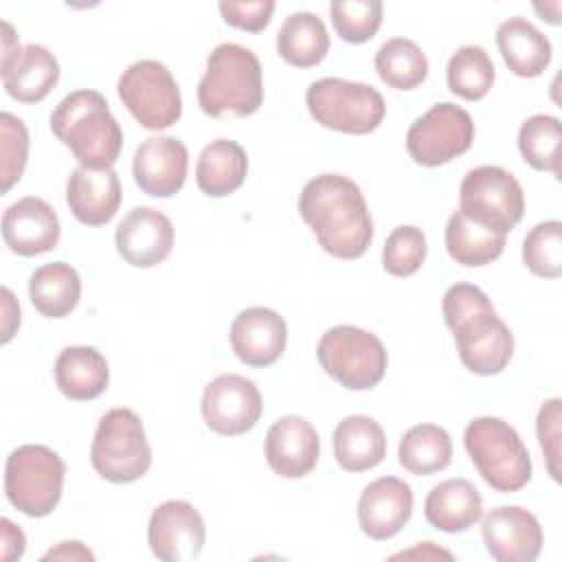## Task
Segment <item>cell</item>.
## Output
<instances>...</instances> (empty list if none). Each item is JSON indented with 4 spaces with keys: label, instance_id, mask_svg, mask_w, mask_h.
<instances>
[{
    "label": "cell",
    "instance_id": "14",
    "mask_svg": "<svg viewBox=\"0 0 562 562\" xmlns=\"http://www.w3.org/2000/svg\"><path fill=\"white\" fill-rule=\"evenodd\" d=\"M147 542L151 553L162 562H189L204 549V518L187 501H165L149 516Z\"/></svg>",
    "mask_w": 562,
    "mask_h": 562
},
{
    "label": "cell",
    "instance_id": "36",
    "mask_svg": "<svg viewBox=\"0 0 562 562\" xmlns=\"http://www.w3.org/2000/svg\"><path fill=\"white\" fill-rule=\"evenodd\" d=\"M522 263L542 279L562 274V222H538L522 239Z\"/></svg>",
    "mask_w": 562,
    "mask_h": 562
},
{
    "label": "cell",
    "instance_id": "45",
    "mask_svg": "<svg viewBox=\"0 0 562 562\" xmlns=\"http://www.w3.org/2000/svg\"><path fill=\"white\" fill-rule=\"evenodd\" d=\"M391 558H422V560H439V558H446V560H452V553L446 551V549H437L435 542H419L417 547L408 549V551H400Z\"/></svg>",
    "mask_w": 562,
    "mask_h": 562
},
{
    "label": "cell",
    "instance_id": "16",
    "mask_svg": "<svg viewBox=\"0 0 562 562\" xmlns=\"http://www.w3.org/2000/svg\"><path fill=\"white\" fill-rule=\"evenodd\" d=\"M114 244L130 266L154 268L171 255L173 224L158 209L134 206L116 226Z\"/></svg>",
    "mask_w": 562,
    "mask_h": 562
},
{
    "label": "cell",
    "instance_id": "29",
    "mask_svg": "<svg viewBox=\"0 0 562 562\" xmlns=\"http://www.w3.org/2000/svg\"><path fill=\"white\" fill-rule=\"evenodd\" d=\"M29 296L42 316L64 318L81 299L79 272L66 261L44 263L29 279Z\"/></svg>",
    "mask_w": 562,
    "mask_h": 562
},
{
    "label": "cell",
    "instance_id": "43",
    "mask_svg": "<svg viewBox=\"0 0 562 562\" xmlns=\"http://www.w3.org/2000/svg\"><path fill=\"white\" fill-rule=\"evenodd\" d=\"M2 342H9L20 327V305L9 288H2Z\"/></svg>",
    "mask_w": 562,
    "mask_h": 562
},
{
    "label": "cell",
    "instance_id": "44",
    "mask_svg": "<svg viewBox=\"0 0 562 562\" xmlns=\"http://www.w3.org/2000/svg\"><path fill=\"white\" fill-rule=\"evenodd\" d=\"M46 560H94V555L83 542L64 540L55 549H50L42 555V562H46Z\"/></svg>",
    "mask_w": 562,
    "mask_h": 562
},
{
    "label": "cell",
    "instance_id": "5",
    "mask_svg": "<svg viewBox=\"0 0 562 562\" xmlns=\"http://www.w3.org/2000/svg\"><path fill=\"white\" fill-rule=\"evenodd\" d=\"M463 446L481 479L496 492H518L531 481V457L514 426L501 417L472 419Z\"/></svg>",
    "mask_w": 562,
    "mask_h": 562
},
{
    "label": "cell",
    "instance_id": "41",
    "mask_svg": "<svg viewBox=\"0 0 562 562\" xmlns=\"http://www.w3.org/2000/svg\"><path fill=\"white\" fill-rule=\"evenodd\" d=\"M222 18L226 24L248 31V33H259L263 31L274 13V2L272 0H257V2H226L222 0L217 4Z\"/></svg>",
    "mask_w": 562,
    "mask_h": 562
},
{
    "label": "cell",
    "instance_id": "46",
    "mask_svg": "<svg viewBox=\"0 0 562 562\" xmlns=\"http://www.w3.org/2000/svg\"><path fill=\"white\" fill-rule=\"evenodd\" d=\"M20 48L22 46H20L18 33L9 22H2V64H7Z\"/></svg>",
    "mask_w": 562,
    "mask_h": 562
},
{
    "label": "cell",
    "instance_id": "3",
    "mask_svg": "<svg viewBox=\"0 0 562 562\" xmlns=\"http://www.w3.org/2000/svg\"><path fill=\"white\" fill-rule=\"evenodd\" d=\"M50 132L77 158L79 167L110 169L123 147V130L105 97L97 90L66 94L50 114Z\"/></svg>",
    "mask_w": 562,
    "mask_h": 562
},
{
    "label": "cell",
    "instance_id": "22",
    "mask_svg": "<svg viewBox=\"0 0 562 562\" xmlns=\"http://www.w3.org/2000/svg\"><path fill=\"white\" fill-rule=\"evenodd\" d=\"M121 180L110 169L77 167L66 182V202L75 220L86 226H103L112 222L121 206Z\"/></svg>",
    "mask_w": 562,
    "mask_h": 562
},
{
    "label": "cell",
    "instance_id": "34",
    "mask_svg": "<svg viewBox=\"0 0 562 562\" xmlns=\"http://www.w3.org/2000/svg\"><path fill=\"white\" fill-rule=\"evenodd\" d=\"M496 79V68L483 46L468 44L452 53L446 68V81L452 94L465 101L483 99Z\"/></svg>",
    "mask_w": 562,
    "mask_h": 562
},
{
    "label": "cell",
    "instance_id": "38",
    "mask_svg": "<svg viewBox=\"0 0 562 562\" xmlns=\"http://www.w3.org/2000/svg\"><path fill=\"white\" fill-rule=\"evenodd\" d=\"M426 252L428 246L424 231L413 224H402L395 226L384 241L382 266L393 277H411L422 268Z\"/></svg>",
    "mask_w": 562,
    "mask_h": 562
},
{
    "label": "cell",
    "instance_id": "17",
    "mask_svg": "<svg viewBox=\"0 0 562 562\" xmlns=\"http://www.w3.org/2000/svg\"><path fill=\"white\" fill-rule=\"evenodd\" d=\"M189 169V151L176 136H149L134 151V180L151 198L176 195Z\"/></svg>",
    "mask_w": 562,
    "mask_h": 562
},
{
    "label": "cell",
    "instance_id": "13",
    "mask_svg": "<svg viewBox=\"0 0 562 562\" xmlns=\"http://www.w3.org/2000/svg\"><path fill=\"white\" fill-rule=\"evenodd\" d=\"M200 411L213 432L235 437L259 422L263 397L252 380L239 373H222L204 386Z\"/></svg>",
    "mask_w": 562,
    "mask_h": 562
},
{
    "label": "cell",
    "instance_id": "30",
    "mask_svg": "<svg viewBox=\"0 0 562 562\" xmlns=\"http://www.w3.org/2000/svg\"><path fill=\"white\" fill-rule=\"evenodd\" d=\"M507 235L496 233L463 211H454L446 224V248L448 255L468 268H481L498 259L505 250Z\"/></svg>",
    "mask_w": 562,
    "mask_h": 562
},
{
    "label": "cell",
    "instance_id": "32",
    "mask_svg": "<svg viewBox=\"0 0 562 562\" xmlns=\"http://www.w3.org/2000/svg\"><path fill=\"white\" fill-rule=\"evenodd\" d=\"M397 459L404 470L417 476L441 472L452 461V439L437 424L411 426L400 439Z\"/></svg>",
    "mask_w": 562,
    "mask_h": 562
},
{
    "label": "cell",
    "instance_id": "7",
    "mask_svg": "<svg viewBox=\"0 0 562 562\" xmlns=\"http://www.w3.org/2000/svg\"><path fill=\"white\" fill-rule=\"evenodd\" d=\"M94 472L116 485L143 479L151 465V448L140 417L132 408L108 411L90 446Z\"/></svg>",
    "mask_w": 562,
    "mask_h": 562
},
{
    "label": "cell",
    "instance_id": "9",
    "mask_svg": "<svg viewBox=\"0 0 562 562\" xmlns=\"http://www.w3.org/2000/svg\"><path fill=\"white\" fill-rule=\"evenodd\" d=\"M316 358L329 378L351 391L378 386L389 364L382 340L373 331L353 325L327 329L318 340Z\"/></svg>",
    "mask_w": 562,
    "mask_h": 562
},
{
    "label": "cell",
    "instance_id": "27",
    "mask_svg": "<svg viewBox=\"0 0 562 562\" xmlns=\"http://www.w3.org/2000/svg\"><path fill=\"white\" fill-rule=\"evenodd\" d=\"M110 382V364L97 347L72 345L59 351L55 360V384L75 402L99 397Z\"/></svg>",
    "mask_w": 562,
    "mask_h": 562
},
{
    "label": "cell",
    "instance_id": "6",
    "mask_svg": "<svg viewBox=\"0 0 562 562\" xmlns=\"http://www.w3.org/2000/svg\"><path fill=\"white\" fill-rule=\"evenodd\" d=\"M64 479L66 463L53 448L24 443L7 457L4 494L24 516L42 518L59 505Z\"/></svg>",
    "mask_w": 562,
    "mask_h": 562
},
{
    "label": "cell",
    "instance_id": "12",
    "mask_svg": "<svg viewBox=\"0 0 562 562\" xmlns=\"http://www.w3.org/2000/svg\"><path fill=\"white\" fill-rule=\"evenodd\" d=\"M474 140V121L457 103H435L413 121L406 132V149L417 165L439 167L465 154Z\"/></svg>",
    "mask_w": 562,
    "mask_h": 562
},
{
    "label": "cell",
    "instance_id": "28",
    "mask_svg": "<svg viewBox=\"0 0 562 562\" xmlns=\"http://www.w3.org/2000/svg\"><path fill=\"white\" fill-rule=\"evenodd\" d=\"M248 173L246 149L228 138L211 140L198 156L195 182L211 198H224L237 191Z\"/></svg>",
    "mask_w": 562,
    "mask_h": 562
},
{
    "label": "cell",
    "instance_id": "26",
    "mask_svg": "<svg viewBox=\"0 0 562 562\" xmlns=\"http://www.w3.org/2000/svg\"><path fill=\"white\" fill-rule=\"evenodd\" d=\"M334 457L347 472H367L386 457V435L369 415H347L331 437Z\"/></svg>",
    "mask_w": 562,
    "mask_h": 562
},
{
    "label": "cell",
    "instance_id": "1",
    "mask_svg": "<svg viewBox=\"0 0 562 562\" xmlns=\"http://www.w3.org/2000/svg\"><path fill=\"white\" fill-rule=\"evenodd\" d=\"M299 213L331 257L358 259L373 241L367 200L347 176L321 173L312 178L299 195Z\"/></svg>",
    "mask_w": 562,
    "mask_h": 562
},
{
    "label": "cell",
    "instance_id": "19",
    "mask_svg": "<svg viewBox=\"0 0 562 562\" xmlns=\"http://www.w3.org/2000/svg\"><path fill=\"white\" fill-rule=\"evenodd\" d=\"M2 237L15 255L35 257L59 244L61 224L46 200L26 195L2 213Z\"/></svg>",
    "mask_w": 562,
    "mask_h": 562
},
{
    "label": "cell",
    "instance_id": "24",
    "mask_svg": "<svg viewBox=\"0 0 562 562\" xmlns=\"http://www.w3.org/2000/svg\"><path fill=\"white\" fill-rule=\"evenodd\" d=\"M496 46L516 77H540L551 64L553 48L547 35L527 18L514 15L498 24Z\"/></svg>",
    "mask_w": 562,
    "mask_h": 562
},
{
    "label": "cell",
    "instance_id": "31",
    "mask_svg": "<svg viewBox=\"0 0 562 562\" xmlns=\"http://www.w3.org/2000/svg\"><path fill=\"white\" fill-rule=\"evenodd\" d=\"M277 50L296 68H312L321 64L329 50L325 22L312 11L290 13L277 33Z\"/></svg>",
    "mask_w": 562,
    "mask_h": 562
},
{
    "label": "cell",
    "instance_id": "35",
    "mask_svg": "<svg viewBox=\"0 0 562 562\" xmlns=\"http://www.w3.org/2000/svg\"><path fill=\"white\" fill-rule=\"evenodd\" d=\"M560 119L551 114H533L518 130V149L527 165L538 171H551L560 178Z\"/></svg>",
    "mask_w": 562,
    "mask_h": 562
},
{
    "label": "cell",
    "instance_id": "33",
    "mask_svg": "<svg viewBox=\"0 0 562 562\" xmlns=\"http://www.w3.org/2000/svg\"><path fill=\"white\" fill-rule=\"evenodd\" d=\"M373 64L380 79L395 90H413L428 77V57L408 37L386 40L378 48Z\"/></svg>",
    "mask_w": 562,
    "mask_h": 562
},
{
    "label": "cell",
    "instance_id": "20",
    "mask_svg": "<svg viewBox=\"0 0 562 562\" xmlns=\"http://www.w3.org/2000/svg\"><path fill=\"white\" fill-rule=\"evenodd\" d=\"M413 514V490L397 476L371 481L358 498V522L371 540L397 536Z\"/></svg>",
    "mask_w": 562,
    "mask_h": 562
},
{
    "label": "cell",
    "instance_id": "15",
    "mask_svg": "<svg viewBox=\"0 0 562 562\" xmlns=\"http://www.w3.org/2000/svg\"><path fill=\"white\" fill-rule=\"evenodd\" d=\"M487 553L496 562H533L544 542L538 518L520 505H501L481 518Z\"/></svg>",
    "mask_w": 562,
    "mask_h": 562
},
{
    "label": "cell",
    "instance_id": "2",
    "mask_svg": "<svg viewBox=\"0 0 562 562\" xmlns=\"http://www.w3.org/2000/svg\"><path fill=\"white\" fill-rule=\"evenodd\" d=\"M441 312L454 336L459 360L468 371L496 375L509 364L514 334L479 285H450L441 299Z\"/></svg>",
    "mask_w": 562,
    "mask_h": 562
},
{
    "label": "cell",
    "instance_id": "25",
    "mask_svg": "<svg viewBox=\"0 0 562 562\" xmlns=\"http://www.w3.org/2000/svg\"><path fill=\"white\" fill-rule=\"evenodd\" d=\"M426 520L446 533H461L483 516L481 492L468 479H446L437 483L424 501Z\"/></svg>",
    "mask_w": 562,
    "mask_h": 562
},
{
    "label": "cell",
    "instance_id": "4",
    "mask_svg": "<svg viewBox=\"0 0 562 562\" xmlns=\"http://www.w3.org/2000/svg\"><path fill=\"white\" fill-rule=\"evenodd\" d=\"M198 103L204 114L250 116L263 103V75L257 55L235 42L215 46L198 83Z\"/></svg>",
    "mask_w": 562,
    "mask_h": 562
},
{
    "label": "cell",
    "instance_id": "39",
    "mask_svg": "<svg viewBox=\"0 0 562 562\" xmlns=\"http://www.w3.org/2000/svg\"><path fill=\"white\" fill-rule=\"evenodd\" d=\"M0 178L2 193L20 182L29 158V132L22 119L11 112L0 114Z\"/></svg>",
    "mask_w": 562,
    "mask_h": 562
},
{
    "label": "cell",
    "instance_id": "37",
    "mask_svg": "<svg viewBox=\"0 0 562 562\" xmlns=\"http://www.w3.org/2000/svg\"><path fill=\"white\" fill-rule=\"evenodd\" d=\"M329 18L336 35L349 44L369 42L382 24L380 0H334Z\"/></svg>",
    "mask_w": 562,
    "mask_h": 562
},
{
    "label": "cell",
    "instance_id": "40",
    "mask_svg": "<svg viewBox=\"0 0 562 562\" xmlns=\"http://www.w3.org/2000/svg\"><path fill=\"white\" fill-rule=\"evenodd\" d=\"M560 424H562V400L560 397H551L547 400L536 417V432H538V441L540 448L544 452L547 459V470L551 474L553 481H560Z\"/></svg>",
    "mask_w": 562,
    "mask_h": 562
},
{
    "label": "cell",
    "instance_id": "21",
    "mask_svg": "<svg viewBox=\"0 0 562 562\" xmlns=\"http://www.w3.org/2000/svg\"><path fill=\"white\" fill-rule=\"evenodd\" d=\"M288 342V325L283 316L270 307H246L231 325V347L248 367L274 364Z\"/></svg>",
    "mask_w": 562,
    "mask_h": 562
},
{
    "label": "cell",
    "instance_id": "23",
    "mask_svg": "<svg viewBox=\"0 0 562 562\" xmlns=\"http://www.w3.org/2000/svg\"><path fill=\"white\" fill-rule=\"evenodd\" d=\"M7 94L20 103H37L59 81V64L42 44L22 46L7 64H0Z\"/></svg>",
    "mask_w": 562,
    "mask_h": 562
},
{
    "label": "cell",
    "instance_id": "18",
    "mask_svg": "<svg viewBox=\"0 0 562 562\" xmlns=\"http://www.w3.org/2000/svg\"><path fill=\"white\" fill-rule=\"evenodd\" d=\"M263 452L274 474L283 479H301L316 468L321 439L305 417L283 415L268 428Z\"/></svg>",
    "mask_w": 562,
    "mask_h": 562
},
{
    "label": "cell",
    "instance_id": "11",
    "mask_svg": "<svg viewBox=\"0 0 562 562\" xmlns=\"http://www.w3.org/2000/svg\"><path fill=\"white\" fill-rule=\"evenodd\" d=\"M459 211L474 222L507 235L525 213L520 182L498 165L470 169L459 187Z\"/></svg>",
    "mask_w": 562,
    "mask_h": 562
},
{
    "label": "cell",
    "instance_id": "8",
    "mask_svg": "<svg viewBox=\"0 0 562 562\" xmlns=\"http://www.w3.org/2000/svg\"><path fill=\"white\" fill-rule=\"evenodd\" d=\"M305 103L318 125L358 136L378 130L386 114L384 97L373 86L340 77L312 81Z\"/></svg>",
    "mask_w": 562,
    "mask_h": 562
},
{
    "label": "cell",
    "instance_id": "10",
    "mask_svg": "<svg viewBox=\"0 0 562 562\" xmlns=\"http://www.w3.org/2000/svg\"><path fill=\"white\" fill-rule=\"evenodd\" d=\"M119 99L140 127L160 132L182 116V94L171 70L158 59L130 64L116 83Z\"/></svg>",
    "mask_w": 562,
    "mask_h": 562
},
{
    "label": "cell",
    "instance_id": "42",
    "mask_svg": "<svg viewBox=\"0 0 562 562\" xmlns=\"http://www.w3.org/2000/svg\"><path fill=\"white\" fill-rule=\"evenodd\" d=\"M0 542H2V560L4 562L20 560L24 555V549H26L24 531L18 525H13L9 518L0 520Z\"/></svg>",
    "mask_w": 562,
    "mask_h": 562
}]
</instances>
